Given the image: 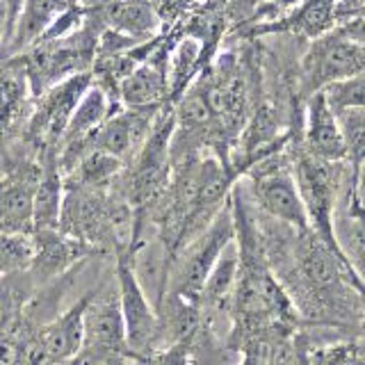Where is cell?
Returning a JSON list of instances; mask_svg holds the SVG:
<instances>
[{
  "label": "cell",
  "mask_w": 365,
  "mask_h": 365,
  "mask_svg": "<svg viewBox=\"0 0 365 365\" xmlns=\"http://www.w3.org/2000/svg\"><path fill=\"white\" fill-rule=\"evenodd\" d=\"M254 208V205H251ZM260 249L292 302L302 329L363 336V277L311 228L297 231L254 208Z\"/></svg>",
  "instance_id": "cell-1"
},
{
  "label": "cell",
  "mask_w": 365,
  "mask_h": 365,
  "mask_svg": "<svg viewBox=\"0 0 365 365\" xmlns=\"http://www.w3.org/2000/svg\"><path fill=\"white\" fill-rule=\"evenodd\" d=\"M89 85L91 73H78L53 85L41 96L34 98L30 117L21 133L23 146L37 158L43 151H57L68 119H71L80 96L89 89Z\"/></svg>",
  "instance_id": "cell-3"
},
{
  "label": "cell",
  "mask_w": 365,
  "mask_h": 365,
  "mask_svg": "<svg viewBox=\"0 0 365 365\" xmlns=\"http://www.w3.org/2000/svg\"><path fill=\"white\" fill-rule=\"evenodd\" d=\"M32 103L34 98L19 57L0 60V146L21 140Z\"/></svg>",
  "instance_id": "cell-11"
},
{
  "label": "cell",
  "mask_w": 365,
  "mask_h": 365,
  "mask_svg": "<svg viewBox=\"0 0 365 365\" xmlns=\"http://www.w3.org/2000/svg\"><path fill=\"white\" fill-rule=\"evenodd\" d=\"M96 14L108 30L125 34L135 41L148 39V34H153L160 23L151 0H110L96 9Z\"/></svg>",
  "instance_id": "cell-16"
},
{
  "label": "cell",
  "mask_w": 365,
  "mask_h": 365,
  "mask_svg": "<svg viewBox=\"0 0 365 365\" xmlns=\"http://www.w3.org/2000/svg\"><path fill=\"white\" fill-rule=\"evenodd\" d=\"M297 336V334H294ZM294 347V338H274L249 345L235 365H285Z\"/></svg>",
  "instance_id": "cell-20"
},
{
  "label": "cell",
  "mask_w": 365,
  "mask_h": 365,
  "mask_svg": "<svg viewBox=\"0 0 365 365\" xmlns=\"http://www.w3.org/2000/svg\"><path fill=\"white\" fill-rule=\"evenodd\" d=\"M285 365H308V363H306V338L302 336V331H297V336H294V347H292L290 359L285 361Z\"/></svg>",
  "instance_id": "cell-24"
},
{
  "label": "cell",
  "mask_w": 365,
  "mask_h": 365,
  "mask_svg": "<svg viewBox=\"0 0 365 365\" xmlns=\"http://www.w3.org/2000/svg\"><path fill=\"white\" fill-rule=\"evenodd\" d=\"M158 110L117 108L94 133H91V137L87 140V146H85V153L101 151V153L117 158L123 165H128L130 160L140 153V148L144 146L148 133H151V125H153Z\"/></svg>",
  "instance_id": "cell-7"
},
{
  "label": "cell",
  "mask_w": 365,
  "mask_h": 365,
  "mask_svg": "<svg viewBox=\"0 0 365 365\" xmlns=\"http://www.w3.org/2000/svg\"><path fill=\"white\" fill-rule=\"evenodd\" d=\"M363 5H365V0H336V23L349 21V19H361Z\"/></svg>",
  "instance_id": "cell-23"
},
{
  "label": "cell",
  "mask_w": 365,
  "mask_h": 365,
  "mask_svg": "<svg viewBox=\"0 0 365 365\" xmlns=\"http://www.w3.org/2000/svg\"><path fill=\"white\" fill-rule=\"evenodd\" d=\"M342 140H345L347 165L351 174L363 176V158H365V108H349L334 114Z\"/></svg>",
  "instance_id": "cell-19"
},
{
  "label": "cell",
  "mask_w": 365,
  "mask_h": 365,
  "mask_svg": "<svg viewBox=\"0 0 365 365\" xmlns=\"http://www.w3.org/2000/svg\"><path fill=\"white\" fill-rule=\"evenodd\" d=\"M322 96L327 101L329 110L334 112V114H338L342 110H349V108H363V101H365V80H363V73L327 85L322 89Z\"/></svg>",
  "instance_id": "cell-21"
},
{
  "label": "cell",
  "mask_w": 365,
  "mask_h": 365,
  "mask_svg": "<svg viewBox=\"0 0 365 365\" xmlns=\"http://www.w3.org/2000/svg\"><path fill=\"white\" fill-rule=\"evenodd\" d=\"M336 28V0H302L279 21H267L251 26V37L260 34H292V37L317 39Z\"/></svg>",
  "instance_id": "cell-13"
},
{
  "label": "cell",
  "mask_w": 365,
  "mask_h": 365,
  "mask_svg": "<svg viewBox=\"0 0 365 365\" xmlns=\"http://www.w3.org/2000/svg\"><path fill=\"white\" fill-rule=\"evenodd\" d=\"M365 66L363 41L354 39L342 26H336L311 41L302 62V96L308 98L338 80L361 76Z\"/></svg>",
  "instance_id": "cell-4"
},
{
  "label": "cell",
  "mask_w": 365,
  "mask_h": 365,
  "mask_svg": "<svg viewBox=\"0 0 365 365\" xmlns=\"http://www.w3.org/2000/svg\"><path fill=\"white\" fill-rule=\"evenodd\" d=\"M190 3H201V0H190Z\"/></svg>",
  "instance_id": "cell-28"
},
{
  "label": "cell",
  "mask_w": 365,
  "mask_h": 365,
  "mask_svg": "<svg viewBox=\"0 0 365 365\" xmlns=\"http://www.w3.org/2000/svg\"><path fill=\"white\" fill-rule=\"evenodd\" d=\"M3 3V7H5V11H7V37H9V32H11V28H14V21H16V16H19V9H21V5H23V0H0ZM7 41V39H5Z\"/></svg>",
  "instance_id": "cell-25"
},
{
  "label": "cell",
  "mask_w": 365,
  "mask_h": 365,
  "mask_svg": "<svg viewBox=\"0 0 365 365\" xmlns=\"http://www.w3.org/2000/svg\"><path fill=\"white\" fill-rule=\"evenodd\" d=\"M32 240V258L28 262V272L34 283L46 285L55 279L64 277L73 267L89 262L91 258H101L91 247L66 237L60 231H37L30 235Z\"/></svg>",
  "instance_id": "cell-9"
},
{
  "label": "cell",
  "mask_w": 365,
  "mask_h": 365,
  "mask_svg": "<svg viewBox=\"0 0 365 365\" xmlns=\"http://www.w3.org/2000/svg\"><path fill=\"white\" fill-rule=\"evenodd\" d=\"M37 290L39 285L34 283L28 269L9 272L5 277H0V334H5L16 322L23 308Z\"/></svg>",
  "instance_id": "cell-17"
},
{
  "label": "cell",
  "mask_w": 365,
  "mask_h": 365,
  "mask_svg": "<svg viewBox=\"0 0 365 365\" xmlns=\"http://www.w3.org/2000/svg\"><path fill=\"white\" fill-rule=\"evenodd\" d=\"M71 5L66 0H23L19 16L14 21L9 37L3 46L7 57H16L37 43L43 32L53 26V21ZM5 57V60H7Z\"/></svg>",
  "instance_id": "cell-15"
},
{
  "label": "cell",
  "mask_w": 365,
  "mask_h": 365,
  "mask_svg": "<svg viewBox=\"0 0 365 365\" xmlns=\"http://www.w3.org/2000/svg\"><path fill=\"white\" fill-rule=\"evenodd\" d=\"M83 347L119 354V356H133L125 342V327L119 306L117 285L101 281L91 288L83 315Z\"/></svg>",
  "instance_id": "cell-6"
},
{
  "label": "cell",
  "mask_w": 365,
  "mask_h": 365,
  "mask_svg": "<svg viewBox=\"0 0 365 365\" xmlns=\"http://www.w3.org/2000/svg\"><path fill=\"white\" fill-rule=\"evenodd\" d=\"M39 180V160L21 163L0 182V235H32V197Z\"/></svg>",
  "instance_id": "cell-10"
},
{
  "label": "cell",
  "mask_w": 365,
  "mask_h": 365,
  "mask_svg": "<svg viewBox=\"0 0 365 365\" xmlns=\"http://www.w3.org/2000/svg\"><path fill=\"white\" fill-rule=\"evenodd\" d=\"M306 363L308 365H365L363 336L334 338L324 342L306 340Z\"/></svg>",
  "instance_id": "cell-18"
},
{
  "label": "cell",
  "mask_w": 365,
  "mask_h": 365,
  "mask_svg": "<svg viewBox=\"0 0 365 365\" xmlns=\"http://www.w3.org/2000/svg\"><path fill=\"white\" fill-rule=\"evenodd\" d=\"M112 260H114V285H117L119 306L125 327V342H128L133 356H146V354L155 351V336H158L155 308L135 277L130 265V251H121Z\"/></svg>",
  "instance_id": "cell-5"
},
{
  "label": "cell",
  "mask_w": 365,
  "mask_h": 365,
  "mask_svg": "<svg viewBox=\"0 0 365 365\" xmlns=\"http://www.w3.org/2000/svg\"><path fill=\"white\" fill-rule=\"evenodd\" d=\"M299 144L308 155L324 160V163H347L345 140H342L338 121L334 112L329 110L322 91L306 98Z\"/></svg>",
  "instance_id": "cell-12"
},
{
  "label": "cell",
  "mask_w": 365,
  "mask_h": 365,
  "mask_svg": "<svg viewBox=\"0 0 365 365\" xmlns=\"http://www.w3.org/2000/svg\"><path fill=\"white\" fill-rule=\"evenodd\" d=\"M233 240H235V226H233L231 199H228V203L210 222V226L199 237H194L190 245L176 251V256L171 258L165 292L199 302V294L203 290V283L208 279L210 269L215 267L217 258L222 256V251Z\"/></svg>",
  "instance_id": "cell-2"
},
{
  "label": "cell",
  "mask_w": 365,
  "mask_h": 365,
  "mask_svg": "<svg viewBox=\"0 0 365 365\" xmlns=\"http://www.w3.org/2000/svg\"><path fill=\"white\" fill-rule=\"evenodd\" d=\"M32 258V240L23 235H0V277L26 269Z\"/></svg>",
  "instance_id": "cell-22"
},
{
  "label": "cell",
  "mask_w": 365,
  "mask_h": 365,
  "mask_svg": "<svg viewBox=\"0 0 365 365\" xmlns=\"http://www.w3.org/2000/svg\"><path fill=\"white\" fill-rule=\"evenodd\" d=\"M39 180L32 197V233L37 231H57L60 220L62 194H64V176L57 151L39 153Z\"/></svg>",
  "instance_id": "cell-14"
},
{
  "label": "cell",
  "mask_w": 365,
  "mask_h": 365,
  "mask_svg": "<svg viewBox=\"0 0 365 365\" xmlns=\"http://www.w3.org/2000/svg\"><path fill=\"white\" fill-rule=\"evenodd\" d=\"M176 41V39H174ZM160 37L148 60L135 66L117 87V101L128 110H158L169 103V80H167V57L171 43Z\"/></svg>",
  "instance_id": "cell-8"
},
{
  "label": "cell",
  "mask_w": 365,
  "mask_h": 365,
  "mask_svg": "<svg viewBox=\"0 0 365 365\" xmlns=\"http://www.w3.org/2000/svg\"><path fill=\"white\" fill-rule=\"evenodd\" d=\"M260 3L269 5L272 9H290V7H294L297 3H302V0H260Z\"/></svg>",
  "instance_id": "cell-26"
},
{
  "label": "cell",
  "mask_w": 365,
  "mask_h": 365,
  "mask_svg": "<svg viewBox=\"0 0 365 365\" xmlns=\"http://www.w3.org/2000/svg\"><path fill=\"white\" fill-rule=\"evenodd\" d=\"M66 3L71 5V7H78V5H80V0H66Z\"/></svg>",
  "instance_id": "cell-27"
}]
</instances>
